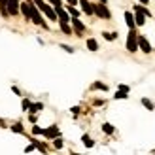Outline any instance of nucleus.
<instances>
[{
	"label": "nucleus",
	"instance_id": "4be33fe9",
	"mask_svg": "<svg viewBox=\"0 0 155 155\" xmlns=\"http://www.w3.org/2000/svg\"><path fill=\"white\" fill-rule=\"evenodd\" d=\"M12 130H13V133H25L21 125H13V127H12Z\"/></svg>",
	"mask_w": 155,
	"mask_h": 155
},
{
	"label": "nucleus",
	"instance_id": "1a4fd4ad",
	"mask_svg": "<svg viewBox=\"0 0 155 155\" xmlns=\"http://www.w3.org/2000/svg\"><path fill=\"white\" fill-rule=\"evenodd\" d=\"M80 4H81V8H83V12L87 13V15H91V13H95L93 12V6L87 2V0H80Z\"/></svg>",
	"mask_w": 155,
	"mask_h": 155
},
{
	"label": "nucleus",
	"instance_id": "412c9836",
	"mask_svg": "<svg viewBox=\"0 0 155 155\" xmlns=\"http://www.w3.org/2000/svg\"><path fill=\"white\" fill-rule=\"evenodd\" d=\"M93 87H95V89H102V91H106V89H108V87H106L104 83H98V81H97L95 85H93Z\"/></svg>",
	"mask_w": 155,
	"mask_h": 155
},
{
	"label": "nucleus",
	"instance_id": "423d86ee",
	"mask_svg": "<svg viewBox=\"0 0 155 155\" xmlns=\"http://www.w3.org/2000/svg\"><path fill=\"white\" fill-rule=\"evenodd\" d=\"M6 6H8V12L13 13V15L19 12V0H8V4H6Z\"/></svg>",
	"mask_w": 155,
	"mask_h": 155
},
{
	"label": "nucleus",
	"instance_id": "b1692460",
	"mask_svg": "<svg viewBox=\"0 0 155 155\" xmlns=\"http://www.w3.org/2000/svg\"><path fill=\"white\" fill-rule=\"evenodd\" d=\"M49 2L55 6V8H57V6H63V4H61V0H49Z\"/></svg>",
	"mask_w": 155,
	"mask_h": 155
},
{
	"label": "nucleus",
	"instance_id": "f3484780",
	"mask_svg": "<svg viewBox=\"0 0 155 155\" xmlns=\"http://www.w3.org/2000/svg\"><path fill=\"white\" fill-rule=\"evenodd\" d=\"M142 104H144L146 108H148V110H153V104L150 102V100H148V98H142Z\"/></svg>",
	"mask_w": 155,
	"mask_h": 155
},
{
	"label": "nucleus",
	"instance_id": "393cba45",
	"mask_svg": "<svg viewBox=\"0 0 155 155\" xmlns=\"http://www.w3.org/2000/svg\"><path fill=\"white\" fill-rule=\"evenodd\" d=\"M23 108H25V110H27V108H30V102H28V100H23Z\"/></svg>",
	"mask_w": 155,
	"mask_h": 155
},
{
	"label": "nucleus",
	"instance_id": "9d476101",
	"mask_svg": "<svg viewBox=\"0 0 155 155\" xmlns=\"http://www.w3.org/2000/svg\"><path fill=\"white\" fill-rule=\"evenodd\" d=\"M125 21H127V27L130 28V30H134V17H133V13H125Z\"/></svg>",
	"mask_w": 155,
	"mask_h": 155
},
{
	"label": "nucleus",
	"instance_id": "ddd939ff",
	"mask_svg": "<svg viewBox=\"0 0 155 155\" xmlns=\"http://www.w3.org/2000/svg\"><path fill=\"white\" fill-rule=\"evenodd\" d=\"M42 108H44V104H40V102H38V104H30V108H28V110L32 112V114H36V112H40Z\"/></svg>",
	"mask_w": 155,
	"mask_h": 155
},
{
	"label": "nucleus",
	"instance_id": "dca6fc26",
	"mask_svg": "<svg viewBox=\"0 0 155 155\" xmlns=\"http://www.w3.org/2000/svg\"><path fill=\"white\" fill-rule=\"evenodd\" d=\"M104 38H106V40H115L117 34H115V32H104Z\"/></svg>",
	"mask_w": 155,
	"mask_h": 155
},
{
	"label": "nucleus",
	"instance_id": "6e6552de",
	"mask_svg": "<svg viewBox=\"0 0 155 155\" xmlns=\"http://www.w3.org/2000/svg\"><path fill=\"white\" fill-rule=\"evenodd\" d=\"M72 23H74L76 34H78V36H81V32H83V30H85V27H83V23H81L80 19H72Z\"/></svg>",
	"mask_w": 155,
	"mask_h": 155
},
{
	"label": "nucleus",
	"instance_id": "0eeeda50",
	"mask_svg": "<svg viewBox=\"0 0 155 155\" xmlns=\"http://www.w3.org/2000/svg\"><path fill=\"white\" fill-rule=\"evenodd\" d=\"M42 134H45L48 138H55V136L59 134V129H57L55 125H53V127H49V129H45V130H44Z\"/></svg>",
	"mask_w": 155,
	"mask_h": 155
},
{
	"label": "nucleus",
	"instance_id": "20e7f679",
	"mask_svg": "<svg viewBox=\"0 0 155 155\" xmlns=\"http://www.w3.org/2000/svg\"><path fill=\"white\" fill-rule=\"evenodd\" d=\"M138 48H140L144 53H150L151 51V45H150V42L146 40L144 36H138Z\"/></svg>",
	"mask_w": 155,
	"mask_h": 155
},
{
	"label": "nucleus",
	"instance_id": "f03ea898",
	"mask_svg": "<svg viewBox=\"0 0 155 155\" xmlns=\"http://www.w3.org/2000/svg\"><path fill=\"white\" fill-rule=\"evenodd\" d=\"M127 49H129L130 53H134V51L138 49V36H136L134 30H130L129 36H127Z\"/></svg>",
	"mask_w": 155,
	"mask_h": 155
},
{
	"label": "nucleus",
	"instance_id": "7ed1b4c3",
	"mask_svg": "<svg viewBox=\"0 0 155 155\" xmlns=\"http://www.w3.org/2000/svg\"><path fill=\"white\" fill-rule=\"evenodd\" d=\"M93 12H95L98 17H102V19H110V12L106 10V6H104V4H97L95 8H93Z\"/></svg>",
	"mask_w": 155,
	"mask_h": 155
},
{
	"label": "nucleus",
	"instance_id": "cd10ccee",
	"mask_svg": "<svg viewBox=\"0 0 155 155\" xmlns=\"http://www.w3.org/2000/svg\"><path fill=\"white\" fill-rule=\"evenodd\" d=\"M140 2H142V4H148V2H150V0H140Z\"/></svg>",
	"mask_w": 155,
	"mask_h": 155
},
{
	"label": "nucleus",
	"instance_id": "4468645a",
	"mask_svg": "<svg viewBox=\"0 0 155 155\" xmlns=\"http://www.w3.org/2000/svg\"><path fill=\"white\" fill-rule=\"evenodd\" d=\"M102 130H104L106 134H114V127L110 125V123H104V125H102Z\"/></svg>",
	"mask_w": 155,
	"mask_h": 155
},
{
	"label": "nucleus",
	"instance_id": "bb28decb",
	"mask_svg": "<svg viewBox=\"0 0 155 155\" xmlns=\"http://www.w3.org/2000/svg\"><path fill=\"white\" fill-rule=\"evenodd\" d=\"M66 2H68V4H72V6H74V4H78V0H66Z\"/></svg>",
	"mask_w": 155,
	"mask_h": 155
},
{
	"label": "nucleus",
	"instance_id": "9b49d317",
	"mask_svg": "<svg viewBox=\"0 0 155 155\" xmlns=\"http://www.w3.org/2000/svg\"><path fill=\"white\" fill-rule=\"evenodd\" d=\"M87 48H89L91 51H97V49H98V44H97V40H93V38H89V40H87Z\"/></svg>",
	"mask_w": 155,
	"mask_h": 155
},
{
	"label": "nucleus",
	"instance_id": "5701e85b",
	"mask_svg": "<svg viewBox=\"0 0 155 155\" xmlns=\"http://www.w3.org/2000/svg\"><path fill=\"white\" fill-rule=\"evenodd\" d=\"M32 133H34V134H42V133H44V130H42L40 127H34V129H32Z\"/></svg>",
	"mask_w": 155,
	"mask_h": 155
},
{
	"label": "nucleus",
	"instance_id": "aec40b11",
	"mask_svg": "<svg viewBox=\"0 0 155 155\" xmlns=\"http://www.w3.org/2000/svg\"><path fill=\"white\" fill-rule=\"evenodd\" d=\"M53 144H55V148H57V150L63 148V140H61V138H55V142H53Z\"/></svg>",
	"mask_w": 155,
	"mask_h": 155
},
{
	"label": "nucleus",
	"instance_id": "a211bd4d",
	"mask_svg": "<svg viewBox=\"0 0 155 155\" xmlns=\"http://www.w3.org/2000/svg\"><path fill=\"white\" fill-rule=\"evenodd\" d=\"M129 95H127V93L125 91H117V93H115V98H127Z\"/></svg>",
	"mask_w": 155,
	"mask_h": 155
},
{
	"label": "nucleus",
	"instance_id": "39448f33",
	"mask_svg": "<svg viewBox=\"0 0 155 155\" xmlns=\"http://www.w3.org/2000/svg\"><path fill=\"white\" fill-rule=\"evenodd\" d=\"M55 13H57V17L61 19V23H68V21H72L70 17H68V13H66L61 6H57V8H55Z\"/></svg>",
	"mask_w": 155,
	"mask_h": 155
},
{
	"label": "nucleus",
	"instance_id": "2eb2a0df",
	"mask_svg": "<svg viewBox=\"0 0 155 155\" xmlns=\"http://www.w3.org/2000/svg\"><path fill=\"white\" fill-rule=\"evenodd\" d=\"M61 28H63V32H66V34H72V28L66 25V23H61Z\"/></svg>",
	"mask_w": 155,
	"mask_h": 155
},
{
	"label": "nucleus",
	"instance_id": "f8f14e48",
	"mask_svg": "<svg viewBox=\"0 0 155 155\" xmlns=\"http://www.w3.org/2000/svg\"><path fill=\"white\" fill-rule=\"evenodd\" d=\"M81 140H83V144L87 146V148H93V146H95V142H93V140H91V136H87V134H83Z\"/></svg>",
	"mask_w": 155,
	"mask_h": 155
},
{
	"label": "nucleus",
	"instance_id": "6ab92c4d",
	"mask_svg": "<svg viewBox=\"0 0 155 155\" xmlns=\"http://www.w3.org/2000/svg\"><path fill=\"white\" fill-rule=\"evenodd\" d=\"M68 12H70V15H72V17H74V19L78 17V15H80V12H78V10H76V8H68Z\"/></svg>",
	"mask_w": 155,
	"mask_h": 155
},
{
	"label": "nucleus",
	"instance_id": "f257e3e1",
	"mask_svg": "<svg viewBox=\"0 0 155 155\" xmlns=\"http://www.w3.org/2000/svg\"><path fill=\"white\" fill-rule=\"evenodd\" d=\"M34 4H36L38 8H40V10H42L45 15H48V17H49L51 21H57V13H55V10H53L51 6H48V4L44 2V0H34Z\"/></svg>",
	"mask_w": 155,
	"mask_h": 155
},
{
	"label": "nucleus",
	"instance_id": "a878e982",
	"mask_svg": "<svg viewBox=\"0 0 155 155\" xmlns=\"http://www.w3.org/2000/svg\"><path fill=\"white\" fill-rule=\"evenodd\" d=\"M119 91H125V93H129V87H127V85H119Z\"/></svg>",
	"mask_w": 155,
	"mask_h": 155
}]
</instances>
